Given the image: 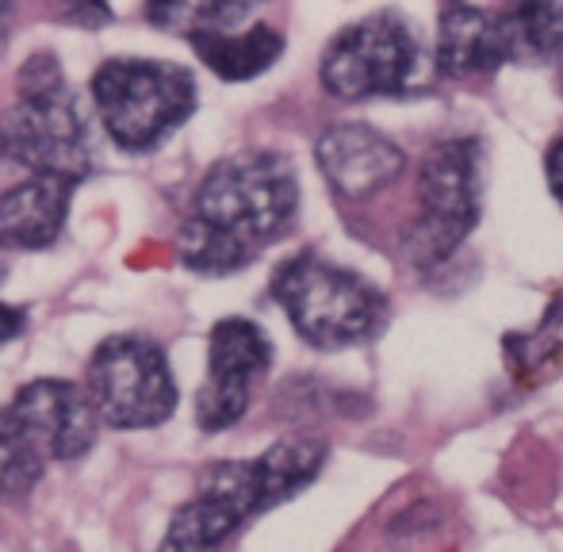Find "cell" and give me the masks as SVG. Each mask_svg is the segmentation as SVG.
Here are the masks:
<instances>
[{"label": "cell", "mask_w": 563, "mask_h": 552, "mask_svg": "<svg viewBox=\"0 0 563 552\" xmlns=\"http://www.w3.org/2000/svg\"><path fill=\"white\" fill-rule=\"evenodd\" d=\"M299 211V177L276 150H242L203 173L177 231V254L192 273L227 276L257 262Z\"/></svg>", "instance_id": "cell-1"}, {"label": "cell", "mask_w": 563, "mask_h": 552, "mask_svg": "<svg viewBox=\"0 0 563 552\" xmlns=\"http://www.w3.org/2000/svg\"><path fill=\"white\" fill-rule=\"evenodd\" d=\"M327 464V441L288 438L250 461L211 464L196 495L173 515L157 552H216L250 518L288 503L319 479Z\"/></svg>", "instance_id": "cell-2"}, {"label": "cell", "mask_w": 563, "mask_h": 552, "mask_svg": "<svg viewBox=\"0 0 563 552\" xmlns=\"http://www.w3.org/2000/svg\"><path fill=\"white\" fill-rule=\"evenodd\" d=\"M0 154L31 177L81 180L92 169V135L62 77L58 54H31L15 77V104L0 112Z\"/></svg>", "instance_id": "cell-3"}, {"label": "cell", "mask_w": 563, "mask_h": 552, "mask_svg": "<svg viewBox=\"0 0 563 552\" xmlns=\"http://www.w3.org/2000/svg\"><path fill=\"white\" fill-rule=\"evenodd\" d=\"M92 108L126 154H150L196 112V77L162 58H108L92 74Z\"/></svg>", "instance_id": "cell-4"}, {"label": "cell", "mask_w": 563, "mask_h": 552, "mask_svg": "<svg viewBox=\"0 0 563 552\" xmlns=\"http://www.w3.org/2000/svg\"><path fill=\"white\" fill-rule=\"evenodd\" d=\"M273 299L314 350H349L379 334L387 299L364 276L338 269L314 254H296L276 269Z\"/></svg>", "instance_id": "cell-5"}, {"label": "cell", "mask_w": 563, "mask_h": 552, "mask_svg": "<svg viewBox=\"0 0 563 552\" xmlns=\"http://www.w3.org/2000/svg\"><path fill=\"white\" fill-rule=\"evenodd\" d=\"M483 146L475 139H445L426 154L418 173V219L407 246L418 265H445L475 231L483 211Z\"/></svg>", "instance_id": "cell-6"}, {"label": "cell", "mask_w": 563, "mask_h": 552, "mask_svg": "<svg viewBox=\"0 0 563 552\" xmlns=\"http://www.w3.org/2000/svg\"><path fill=\"white\" fill-rule=\"evenodd\" d=\"M85 391L100 422L112 430H150L169 422L180 399L165 350L142 334L104 338L89 357Z\"/></svg>", "instance_id": "cell-7"}, {"label": "cell", "mask_w": 563, "mask_h": 552, "mask_svg": "<svg viewBox=\"0 0 563 552\" xmlns=\"http://www.w3.org/2000/svg\"><path fill=\"white\" fill-rule=\"evenodd\" d=\"M418 43L395 12L364 15L322 54V89L338 100L402 97L415 81Z\"/></svg>", "instance_id": "cell-8"}, {"label": "cell", "mask_w": 563, "mask_h": 552, "mask_svg": "<svg viewBox=\"0 0 563 552\" xmlns=\"http://www.w3.org/2000/svg\"><path fill=\"white\" fill-rule=\"evenodd\" d=\"M273 365V342L250 319L216 322L208 342V380L196 396V422L203 433L230 430L250 411L253 384Z\"/></svg>", "instance_id": "cell-9"}, {"label": "cell", "mask_w": 563, "mask_h": 552, "mask_svg": "<svg viewBox=\"0 0 563 552\" xmlns=\"http://www.w3.org/2000/svg\"><path fill=\"white\" fill-rule=\"evenodd\" d=\"M12 407L27 418L51 461H77L97 441V407L89 391L69 380H31L15 391Z\"/></svg>", "instance_id": "cell-10"}, {"label": "cell", "mask_w": 563, "mask_h": 552, "mask_svg": "<svg viewBox=\"0 0 563 552\" xmlns=\"http://www.w3.org/2000/svg\"><path fill=\"white\" fill-rule=\"evenodd\" d=\"M322 177L345 200H361L387 188L402 173L407 157L387 135L364 128V123H338L314 146Z\"/></svg>", "instance_id": "cell-11"}, {"label": "cell", "mask_w": 563, "mask_h": 552, "mask_svg": "<svg viewBox=\"0 0 563 552\" xmlns=\"http://www.w3.org/2000/svg\"><path fill=\"white\" fill-rule=\"evenodd\" d=\"M77 180L27 177L0 192V250H51L66 227Z\"/></svg>", "instance_id": "cell-12"}, {"label": "cell", "mask_w": 563, "mask_h": 552, "mask_svg": "<svg viewBox=\"0 0 563 552\" xmlns=\"http://www.w3.org/2000/svg\"><path fill=\"white\" fill-rule=\"evenodd\" d=\"M503 43H498L495 12L475 4H449L438 23V69L452 81L495 74L503 66Z\"/></svg>", "instance_id": "cell-13"}, {"label": "cell", "mask_w": 563, "mask_h": 552, "mask_svg": "<svg viewBox=\"0 0 563 552\" xmlns=\"http://www.w3.org/2000/svg\"><path fill=\"white\" fill-rule=\"evenodd\" d=\"M503 58L518 66H549L563 54L560 0H506L495 12Z\"/></svg>", "instance_id": "cell-14"}, {"label": "cell", "mask_w": 563, "mask_h": 552, "mask_svg": "<svg viewBox=\"0 0 563 552\" xmlns=\"http://www.w3.org/2000/svg\"><path fill=\"white\" fill-rule=\"evenodd\" d=\"M196 58L223 81H253L265 69H273L284 54V35L268 23H253L245 31H216L188 43Z\"/></svg>", "instance_id": "cell-15"}, {"label": "cell", "mask_w": 563, "mask_h": 552, "mask_svg": "<svg viewBox=\"0 0 563 552\" xmlns=\"http://www.w3.org/2000/svg\"><path fill=\"white\" fill-rule=\"evenodd\" d=\"M265 0H146V20L157 31H169L180 38H200L216 35V31H234V23H242Z\"/></svg>", "instance_id": "cell-16"}, {"label": "cell", "mask_w": 563, "mask_h": 552, "mask_svg": "<svg viewBox=\"0 0 563 552\" xmlns=\"http://www.w3.org/2000/svg\"><path fill=\"white\" fill-rule=\"evenodd\" d=\"M46 464H51V456L27 426V418L12 404L0 407V499L27 495L43 479Z\"/></svg>", "instance_id": "cell-17"}, {"label": "cell", "mask_w": 563, "mask_h": 552, "mask_svg": "<svg viewBox=\"0 0 563 552\" xmlns=\"http://www.w3.org/2000/svg\"><path fill=\"white\" fill-rule=\"evenodd\" d=\"M506 365L518 380H537L541 373L563 361V296H556L544 311L533 334H506Z\"/></svg>", "instance_id": "cell-18"}, {"label": "cell", "mask_w": 563, "mask_h": 552, "mask_svg": "<svg viewBox=\"0 0 563 552\" xmlns=\"http://www.w3.org/2000/svg\"><path fill=\"white\" fill-rule=\"evenodd\" d=\"M51 12H54V20L77 23V27H85V31L104 27V23L112 20L108 0H51Z\"/></svg>", "instance_id": "cell-19"}, {"label": "cell", "mask_w": 563, "mask_h": 552, "mask_svg": "<svg viewBox=\"0 0 563 552\" xmlns=\"http://www.w3.org/2000/svg\"><path fill=\"white\" fill-rule=\"evenodd\" d=\"M27 330V311L23 307H15V303H4L0 299V345H8V342H15V338Z\"/></svg>", "instance_id": "cell-20"}, {"label": "cell", "mask_w": 563, "mask_h": 552, "mask_svg": "<svg viewBox=\"0 0 563 552\" xmlns=\"http://www.w3.org/2000/svg\"><path fill=\"white\" fill-rule=\"evenodd\" d=\"M544 169H549L552 196H556V200H560V208H563V139L552 142V150H549V162H544Z\"/></svg>", "instance_id": "cell-21"}, {"label": "cell", "mask_w": 563, "mask_h": 552, "mask_svg": "<svg viewBox=\"0 0 563 552\" xmlns=\"http://www.w3.org/2000/svg\"><path fill=\"white\" fill-rule=\"evenodd\" d=\"M8 35H12V0H0V54L8 46Z\"/></svg>", "instance_id": "cell-22"}, {"label": "cell", "mask_w": 563, "mask_h": 552, "mask_svg": "<svg viewBox=\"0 0 563 552\" xmlns=\"http://www.w3.org/2000/svg\"><path fill=\"white\" fill-rule=\"evenodd\" d=\"M449 4H464V0H449Z\"/></svg>", "instance_id": "cell-23"}]
</instances>
